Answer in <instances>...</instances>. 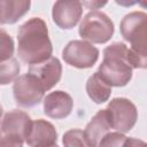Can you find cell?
<instances>
[{
  "label": "cell",
  "mask_w": 147,
  "mask_h": 147,
  "mask_svg": "<svg viewBox=\"0 0 147 147\" xmlns=\"http://www.w3.org/2000/svg\"><path fill=\"white\" fill-rule=\"evenodd\" d=\"M17 42V55L26 64H39L52 57L53 47L48 29L40 17H32L21 25Z\"/></svg>",
  "instance_id": "obj_1"
},
{
  "label": "cell",
  "mask_w": 147,
  "mask_h": 147,
  "mask_svg": "<svg viewBox=\"0 0 147 147\" xmlns=\"http://www.w3.org/2000/svg\"><path fill=\"white\" fill-rule=\"evenodd\" d=\"M122 37L130 42L129 59L133 68L147 69V14L132 11L121 22Z\"/></svg>",
  "instance_id": "obj_2"
},
{
  "label": "cell",
  "mask_w": 147,
  "mask_h": 147,
  "mask_svg": "<svg viewBox=\"0 0 147 147\" xmlns=\"http://www.w3.org/2000/svg\"><path fill=\"white\" fill-rule=\"evenodd\" d=\"M132 69L125 44L114 42L103 49V60L98 72L110 86H125L131 80Z\"/></svg>",
  "instance_id": "obj_3"
},
{
  "label": "cell",
  "mask_w": 147,
  "mask_h": 147,
  "mask_svg": "<svg viewBox=\"0 0 147 147\" xmlns=\"http://www.w3.org/2000/svg\"><path fill=\"white\" fill-rule=\"evenodd\" d=\"M113 21L102 11H90L83 18L79 25V36L85 41L94 44H105L114 34Z\"/></svg>",
  "instance_id": "obj_4"
},
{
  "label": "cell",
  "mask_w": 147,
  "mask_h": 147,
  "mask_svg": "<svg viewBox=\"0 0 147 147\" xmlns=\"http://www.w3.org/2000/svg\"><path fill=\"white\" fill-rule=\"evenodd\" d=\"M45 92L40 82L29 72L18 76L14 80L13 94L15 102L20 107L30 108L38 105L42 100Z\"/></svg>",
  "instance_id": "obj_5"
},
{
  "label": "cell",
  "mask_w": 147,
  "mask_h": 147,
  "mask_svg": "<svg viewBox=\"0 0 147 147\" xmlns=\"http://www.w3.org/2000/svg\"><path fill=\"white\" fill-rule=\"evenodd\" d=\"M111 127L119 133L129 132L138 119V110L136 106L125 98L113 99L107 107Z\"/></svg>",
  "instance_id": "obj_6"
},
{
  "label": "cell",
  "mask_w": 147,
  "mask_h": 147,
  "mask_svg": "<svg viewBox=\"0 0 147 147\" xmlns=\"http://www.w3.org/2000/svg\"><path fill=\"white\" fill-rule=\"evenodd\" d=\"M64 62L78 69H87L99 59V49L85 40H71L62 51Z\"/></svg>",
  "instance_id": "obj_7"
},
{
  "label": "cell",
  "mask_w": 147,
  "mask_h": 147,
  "mask_svg": "<svg viewBox=\"0 0 147 147\" xmlns=\"http://www.w3.org/2000/svg\"><path fill=\"white\" fill-rule=\"evenodd\" d=\"M32 126L30 116L22 110H11L5 114L1 123V134L26 140Z\"/></svg>",
  "instance_id": "obj_8"
},
{
  "label": "cell",
  "mask_w": 147,
  "mask_h": 147,
  "mask_svg": "<svg viewBox=\"0 0 147 147\" xmlns=\"http://www.w3.org/2000/svg\"><path fill=\"white\" fill-rule=\"evenodd\" d=\"M83 3L79 1H56L53 6V21L61 29H72L80 20Z\"/></svg>",
  "instance_id": "obj_9"
},
{
  "label": "cell",
  "mask_w": 147,
  "mask_h": 147,
  "mask_svg": "<svg viewBox=\"0 0 147 147\" xmlns=\"http://www.w3.org/2000/svg\"><path fill=\"white\" fill-rule=\"evenodd\" d=\"M29 74L34 76L40 82L45 91H48L53 86H55L61 79L62 64L59 61V59L52 56L42 63L30 65Z\"/></svg>",
  "instance_id": "obj_10"
},
{
  "label": "cell",
  "mask_w": 147,
  "mask_h": 147,
  "mask_svg": "<svg viewBox=\"0 0 147 147\" xmlns=\"http://www.w3.org/2000/svg\"><path fill=\"white\" fill-rule=\"evenodd\" d=\"M72 107V98L63 91L51 92L44 99V113L51 118H65L70 115Z\"/></svg>",
  "instance_id": "obj_11"
},
{
  "label": "cell",
  "mask_w": 147,
  "mask_h": 147,
  "mask_svg": "<svg viewBox=\"0 0 147 147\" xmlns=\"http://www.w3.org/2000/svg\"><path fill=\"white\" fill-rule=\"evenodd\" d=\"M57 132L54 125L45 119L32 122L30 133L25 142L30 147H52L56 145Z\"/></svg>",
  "instance_id": "obj_12"
},
{
  "label": "cell",
  "mask_w": 147,
  "mask_h": 147,
  "mask_svg": "<svg viewBox=\"0 0 147 147\" xmlns=\"http://www.w3.org/2000/svg\"><path fill=\"white\" fill-rule=\"evenodd\" d=\"M111 127L109 115L107 109L99 110L90 121V123L86 125L84 130L85 138L91 147L99 146L100 141L103 139L106 134L109 133V130Z\"/></svg>",
  "instance_id": "obj_13"
},
{
  "label": "cell",
  "mask_w": 147,
  "mask_h": 147,
  "mask_svg": "<svg viewBox=\"0 0 147 147\" xmlns=\"http://www.w3.org/2000/svg\"><path fill=\"white\" fill-rule=\"evenodd\" d=\"M29 0H1V24H14L24 16L30 8Z\"/></svg>",
  "instance_id": "obj_14"
},
{
  "label": "cell",
  "mask_w": 147,
  "mask_h": 147,
  "mask_svg": "<svg viewBox=\"0 0 147 147\" xmlns=\"http://www.w3.org/2000/svg\"><path fill=\"white\" fill-rule=\"evenodd\" d=\"M86 92L92 101L95 103H103L108 101L111 94V86L96 71L87 79Z\"/></svg>",
  "instance_id": "obj_15"
},
{
  "label": "cell",
  "mask_w": 147,
  "mask_h": 147,
  "mask_svg": "<svg viewBox=\"0 0 147 147\" xmlns=\"http://www.w3.org/2000/svg\"><path fill=\"white\" fill-rule=\"evenodd\" d=\"M20 72V64L16 59L11 57L0 64V83L1 85H6L13 80H15Z\"/></svg>",
  "instance_id": "obj_16"
},
{
  "label": "cell",
  "mask_w": 147,
  "mask_h": 147,
  "mask_svg": "<svg viewBox=\"0 0 147 147\" xmlns=\"http://www.w3.org/2000/svg\"><path fill=\"white\" fill-rule=\"evenodd\" d=\"M62 142L64 147H91L85 138L84 131L79 129H72L63 134Z\"/></svg>",
  "instance_id": "obj_17"
},
{
  "label": "cell",
  "mask_w": 147,
  "mask_h": 147,
  "mask_svg": "<svg viewBox=\"0 0 147 147\" xmlns=\"http://www.w3.org/2000/svg\"><path fill=\"white\" fill-rule=\"evenodd\" d=\"M14 54V41L11 37L5 31L1 30L0 32V59L1 62L10 60Z\"/></svg>",
  "instance_id": "obj_18"
},
{
  "label": "cell",
  "mask_w": 147,
  "mask_h": 147,
  "mask_svg": "<svg viewBox=\"0 0 147 147\" xmlns=\"http://www.w3.org/2000/svg\"><path fill=\"white\" fill-rule=\"evenodd\" d=\"M127 138L119 132H110L103 137L99 147H125Z\"/></svg>",
  "instance_id": "obj_19"
},
{
  "label": "cell",
  "mask_w": 147,
  "mask_h": 147,
  "mask_svg": "<svg viewBox=\"0 0 147 147\" xmlns=\"http://www.w3.org/2000/svg\"><path fill=\"white\" fill-rule=\"evenodd\" d=\"M24 140L10 136H5L1 134L0 139V147H23Z\"/></svg>",
  "instance_id": "obj_20"
},
{
  "label": "cell",
  "mask_w": 147,
  "mask_h": 147,
  "mask_svg": "<svg viewBox=\"0 0 147 147\" xmlns=\"http://www.w3.org/2000/svg\"><path fill=\"white\" fill-rule=\"evenodd\" d=\"M125 147H147V144L136 138H127Z\"/></svg>",
  "instance_id": "obj_21"
},
{
  "label": "cell",
  "mask_w": 147,
  "mask_h": 147,
  "mask_svg": "<svg viewBox=\"0 0 147 147\" xmlns=\"http://www.w3.org/2000/svg\"><path fill=\"white\" fill-rule=\"evenodd\" d=\"M107 2H100V1H86V2H83V5H85L86 7H88V9H98L102 6H105Z\"/></svg>",
  "instance_id": "obj_22"
},
{
  "label": "cell",
  "mask_w": 147,
  "mask_h": 147,
  "mask_svg": "<svg viewBox=\"0 0 147 147\" xmlns=\"http://www.w3.org/2000/svg\"><path fill=\"white\" fill-rule=\"evenodd\" d=\"M141 7H144V8H147V1H137Z\"/></svg>",
  "instance_id": "obj_23"
},
{
  "label": "cell",
  "mask_w": 147,
  "mask_h": 147,
  "mask_svg": "<svg viewBox=\"0 0 147 147\" xmlns=\"http://www.w3.org/2000/svg\"><path fill=\"white\" fill-rule=\"evenodd\" d=\"M52 147H59V146H57V145H53Z\"/></svg>",
  "instance_id": "obj_24"
}]
</instances>
